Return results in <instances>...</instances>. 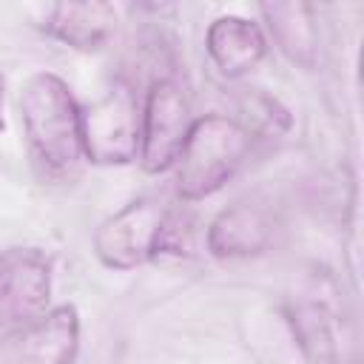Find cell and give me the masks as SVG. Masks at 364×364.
Here are the masks:
<instances>
[{"mask_svg":"<svg viewBox=\"0 0 364 364\" xmlns=\"http://www.w3.org/2000/svg\"><path fill=\"white\" fill-rule=\"evenodd\" d=\"M17 111L37 168L51 179H71L85 159L71 85L54 71H34L20 82Z\"/></svg>","mask_w":364,"mask_h":364,"instance_id":"6da1fadb","label":"cell"},{"mask_svg":"<svg viewBox=\"0 0 364 364\" xmlns=\"http://www.w3.org/2000/svg\"><path fill=\"white\" fill-rule=\"evenodd\" d=\"M287 324L310 364H355L358 333L353 313L330 273H310L287 301Z\"/></svg>","mask_w":364,"mask_h":364,"instance_id":"7a4b0ae2","label":"cell"},{"mask_svg":"<svg viewBox=\"0 0 364 364\" xmlns=\"http://www.w3.org/2000/svg\"><path fill=\"white\" fill-rule=\"evenodd\" d=\"M253 136L228 114L196 117L173 165V188L182 202H202L222 191L247 162Z\"/></svg>","mask_w":364,"mask_h":364,"instance_id":"3957f363","label":"cell"},{"mask_svg":"<svg viewBox=\"0 0 364 364\" xmlns=\"http://www.w3.org/2000/svg\"><path fill=\"white\" fill-rule=\"evenodd\" d=\"M142 100L134 85L117 80L102 97L80 108L82 156L100 168H122L139 159Z\"/></svg>","mask_w":364,"mask_h":364,"instance_id":"277c9868","label":"cell"},{"mask_svg":"<svg viewBox=\"0 0 364 364\" xmlns=\"http://www.w3.org/2000/svg\"><path fill=\"white\" fill-rule=\"evenodd\" d=\"M171 210L173 208L159 196H136L105 216L91 236L97 262L117 273H128L154 262Z\"/></svg>","mask_w":364,"mask_h":364,"instance_id":"5b68a950","label":"cell"},{"mask_svg":"<svg viewBox=\"0 0 364 364\" xmlns=\"http://www.w3.org/2000/svg\"><path fill=\"white\" fill-rule=\"evenodd\" d=\"M193 119L191 97L173 74H162L148 85L139 125V165L145 173L159 176L173 171Z\"/></svg>","mask_w":364,"mask_h":364,"instance_id":"8992f818","label":"cell"},{"mask_svg":"<svg viewBox=\"0 0 364 364\" xmlns=\"http://www.w3.org/2000/svg\"><path fill=\"white\" fill-rule=\"evenodd\" d=\"M51 256L34 245L0 250V344L51 307Z\"/></svg>","mask_w":364,"mask_h":364,"instance_id":"52a82bcc","label":"cell"},{"mask_svg":"<svg viewBox=\"0 0 364 364\" xmlns=\"http://www.w3.org/2000/svg\"><path fill=\"white\" fill-rule=\"evenodd\" d=\"M80 310L65 301L48 307L26 330L3 341L6 364H74L80 355Z\"/></svg>","mask_w":364,"mask_h":364,"instance_id":"ba28073f","label":"cell"},{"mask_svg":"<svg viewBox=\"0 0 364 364\" xmlns=\"http://www.w3.org/2000/svg\"><path fill=\"white\" fill-rule=\"evenodd\" d=\"M276 216L267 205L259 202H233L225 205L205 228V247L213 259L236 262L256 259L273 247Z\"/></svg>","mask_w":364,"mask_h":364,"instance_id":"9c48e42d","label":"cell"},{"mask_svg":"<svg viewBox=\"0 0 364 364\" xmlns=\"http://www.w3.org/2000/svg\"><path fill=\"white\" fill-rule=\"evenodd\" d=\"M119 26V14L105 0H82V3H54L43 11L40 28L46 37L74 48L80 54L102 51Z\"/></svg>","mask_w":364,"mask_h":364,"instance_id":"30bf717a","label":"cell"},{"mask_svg":"<svg viewBox=\"0 0 364 364\" xmlns=\"http://www.w3.org/2000/svg\"><path fill=\"white\" fill-rule=\"evenodd\" d=\"M205 54L219 77L242 80L267 57V34L250 17L219 14L205 31Z\"/></svg>","mask_w":364,"mask_h":364,"instance_id":"8fae6325","label":"cell"},{"mask_svg":"<svg viewBox=\"0 0 364 364\" xmlns=\"http://www.w3.org/2000/svg\"><path fill=\"white\" fill-rule=\"evenodd\" d=\"M264 34L301 71H316L321 60V37L316 9L310 3H262Z\"/></svg>","mask_w":364,"mask_h":364,"instance_id":"7c38bea8","label":"cell"},{"mask_svg":"<svg viewBox=\"0 0 364 364\" xmlns=\"http://www.w3.org/2000/svg\"><path fill=\"white\" fill-rule=\"evenodd\" d=\"M253 139H279L293 128L287 105L264 88H242L233 117Z\"/></svg>","mask_w":364,"mask_h":364,"instance_id":"4fadbf2b","label":"cell"},{"mask_svg":"<svg viewBox=\"0 0 364 364\" xmlns=\"http://www.w3.org/2000/svg\"><path fill=\"white\" fill-rule=\"evenodd\" d=\"M6 128V119H3V77H0V131Z\"/></svg>","mask_w":364,"mask_h":364,"instance_id":"5bb4252c","label":"cell"}]
</instances>
